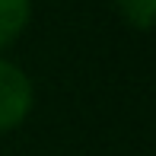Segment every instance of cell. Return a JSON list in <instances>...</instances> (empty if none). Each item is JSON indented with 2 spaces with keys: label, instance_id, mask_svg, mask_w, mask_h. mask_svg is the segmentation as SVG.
<instances>
[{
  "label": "cell",
  "instance_id": "7a4b0ae2",
  "mask_svg": "<svg viewBox=\"0 0 156 156\" xmlns=\"http://www.w3.org/2000/svg\"><path fill=\"white\" fill-rule=\"evenodd\" d=\"M32 19V0H0V51L26 32Z\"/></svg>",
  "mask_w": 156,
  "mask_h": 156
},
{
  "label": "cell",
  "instance_id": "3957f363",
  "mask_svg": "<svg viewBox=\"0 0 156 156\" xmlns=\"http://www.w3.org/2000/svg\"><path fill=\"white\" fill-rule=\"evenodd\" d=\"M115 6L131 29H156V0H115Z\"/></svg>",
  "mask_w": 156,
  "mask_h": 156
},
{
  "label": "cell",
  "instance_id": "6da1fadb",
  "mask_svg": "<svg viewBox=\"0 0 156 156\" xmlns=\"http://www.w3.org/2000/svg\"><path fill=\"white\" fill-rule=\"evenodd\" d=\"M32 102H35V89L26 70L0 58V134L16 131L29 118Z\"/></svg>",
  "mask_w": 156,
  "mask_h": 156
}]
</instances>
